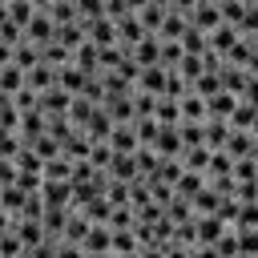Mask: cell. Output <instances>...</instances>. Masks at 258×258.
<instances>
[{"mask_svg": "<svg viewBox=\"0 0 258 258\" xmlns=\"http://www.w3.org/2000/svg\"><path fill=\"white\" fill-rule=\"evenodd\" d=\"M40 206L44 210H69L73 206V181H44L40 177Z\"/></svg>", "mask_w": 258, "mask_h": 258, "instance_id": "cell-1", "label": "cell"}, {"mask_svg": "<svg viewBox=\"0 0 258 258\" xmlns=\"http://www.w3.org/2000/svg\"><path fill=\"white\" fill-rule=\"evenodd\" d=\"M85 40L97 44V48L117 44V24H113L109 16H93V20H85Z\"/></svg>", "mask_w": 258, "mask_h": 258, "instance_id": "cell-2", "label": "cell"}, {"mask_svg": "<svg viewBox=\"0 0 258 258\" xmlns=\"http://www.w3.org/2000/svg\"><path fill=\"white\" fill-rule=\"evenodd\" d=\"M222 153L226 157H246V153H258V141L250 129H230L226 141H222Z\"/></svg>", "mask_w": 258, "mask_h": 258, "instance_id": "cell-3", "label": "cell"}, {"mask_svg": "<svg viewBox=\"0 0 258 258\" xmlns=\"http://www.w3.org/2000/svg\"><path fill=\"white\" fill-rule=\"evenodd\" d=\"M113 24H117V44H121L125 52H129V48H133V44H137L141 36H149V32L141 28V20H137L133 12H125V16H117Z\"/></svg>", "mask_w": 258, "mask_h": 258, "instance_id": "cell-4", "label": "cell"}, {"mask_svg": "<svg viewBox=\"0 0 258 258\" xmlns=\"http://www.w3.org/2000/svg\"><path fill=\"white\" fill-rule=\"evenodd\" d=\"M69 97H73V93H64L60 85H48L44 93H36V109H40L44 117H56V113L69 109Z\"/></svg>", "mask_w": 258, "mask_h": 258, "instance_id": "cell-5", "label": "cell"}, {"mask_svg": "<svg viewBox=\"0 0 258 258\" xmlns=\"http://www.w3.org/2000/svg\"><path fill=\"white\" fill-rule=\"evenodd\" d=\"M161 85H165V69H161V64H141L137 77H133V89L153 93V97H161Z\"/></svg>", "mask_w": 258, "mask_h": 258, "instance_id": "cell-6", "label": "cell"}, {"mask_svg": "<svg viewBox=\"0 0 258 258\" xmlns=\"http://www.w3.org/2000/svg\"><path fill=\"white\" fill-rule=\"evenodd\" d=\"M105 145H109L113 153H133V149H137L133 121H121V125H113V129H109V137H105Z\"/></svg>", "mask_w": 258, "mask_h": 258, "instance_id": "cell-7", "label": "cell"}, {"mask_svg": "<svg viewBox=\"0 0 258 258\" xmlns=\"http://www.w3.org/2000/svg\"><path fill=\"white\" fill-rule=\"evenodd\" d=\"M157 157H181V141H177V125H157V137L149 145Z\"/></svg>", "mask_w": 258, "mask_h": 258, "instance_id": "cell-8", "label": "cell"}, {"mask_svg": "<svg viewBox=\"0 0 258 258\" xmlns=\"http://www.w3.org/2000/svg\"><path fill=\"white\" fill-rule=\"evenodd\" d=\"M81 250H85V254H113V250H109V226H105V222H89V230H85V238H81Z\"/></svg>", "mask_w": 258, "mask_h": 258, "instance_id": "cell-9", "label": "cell"}, {"mask_svg": "<svg viewBox=\"0 0 258 258\" xmlns=\"http://www.w3.org/2000/svg\"><path fill=\"white\" fill-rule=\"evenodd\" d=\"M52 28H56V24L48 20V12H32V16H28V24H24L20 32H24V40L44 44V40H52Z\"/></svg>", "mask_w": 258, "mask_h": 258, "instance_id": "cell-10", "label": "cell"}, {"mask_svg": "<svg viewBox=\"0 0 258 258\" xmlns=\"http://www.w3.org/2000/svg\"><path fill=\"white\" fill-rule=\"evenodd\" d=\"M234 40H238V32H234L230 24H218V28H210V32H206V52L226 56V52L234 48Z\"/></svg>", "mask_w": 258, "mask_h": 258, "instance_id": "cell-11", "label": "cell"}, {"mask_svg": "<svg viewBox=\"0 0 258 258\" xmlns=\"http://www.w3.org/2000/svg\"><path fill=\"white\" fill-rule=\"evenodd\" d=\"M40 133H44V113H40V109H28V113H20V121H16V137H20V145L36 141Z\"/></svg>", "mask_w": 258, "mask_h": 258, "instance_id": "cell-12", "label": "cell"}, {"mask_svg": "<svg viewBox=\"0 0 258 258\" xmlns=\"http://www.w3.org/2000/svg\"><path fill=\"white\" fill-rule=\"evenodd\" d=\"M202 101H206V117H218V121H226V117L234 113V105H238V97L226 93V89H218V93H210V97H202Z\"/></svg>", "mask_w": 258, "mask_h": 258, "instance_id": "cell-13", "label": "cell"}, {"mask_svg": "<svg viewBox=\"0 0 258 258\" xmlns=\"http://www.w3.org/2000/svg\"><path fill=\"white\" fill-rule=\"evenodd\" d=\"M105 177H113V181H133V177H137V161H133V153H113L109 165H105Z\"/></svg>", "mask_w": 258, "mask_h": 258, "instance_id": "cell-14", "label": "cell"}, {"mask_svg": "<svg viewBox=\"0 0 258 258\" xmlns=\"http://www.w3.org/2000/svg\"><path fill=\"white\" fill-rule=\"evenodd\" d=\"M24 85H28L32 93H44L48 85H56V69H52V64H44V60H36V64L24 73Z\"/></svg>", "mask_w": 258, "mask_h": 258, "instance_id": "cell-15", "label": "cell"}, {"mask_svg": "<svg viewBox=\"0 0 258 258\" xmlns=\"http://www.w3.org/2000/svg\"><path fill=\"white\" fill-rule=\"evenodd\" d=\"M177 117H181V121H206V101H202L194 89H185V93L177 97Z\"/></svg>", "mask_w": 258, "mask_h": 258, "instance_id": "cell-16", "label": "cell"}, {"mask_svg": "<svg viewBox=\"0 0 258 258\" xmlns=\"http://www.w3.org/2000/svg\"><path fill=\"white\" fill-rule=\"evenodd\" d=\"M226 125H230V129H250V133H258V129H254V125H258L254 101H242V97H238V105H234V113L226 117Z\"/></svg>", "mask_w": 258, "mask_h": 258, "instance_id": "cell-17", "label": "cell"}, {"mask_svg": "<svg viewBox=\"0 0 258 258\" xmlns=\"http://www.w3.org/2000/svg\"><path fill=\"white\" fill-rule=\"evenodd\" d=\"M109 129H113V121H109V113H105L101 105H97V109L89 113V121L81 125V133H85L89 141H105V137H109Z\"/></svg>", "mask_w": 258, "mask_h": 258, "instance_id": "cell-18", "label": "cell"}, {"mask_svg": "<svg viewBox=\"0 0 258 258\" xmlns=\"http://www.w3.org/2000/svg\"><path fill=\"white\" fill-rule=\"evenodd\" d=\"M12 234L20 238V246H24V250H32V246H40V242H44L40 218H16V230H12Z\"/></svg>", "mask_w": 258, "mask_h": 258, "instance_id": "cell-19", "label": "cell"}, {"mask_svg": "<svg viewBox=\"0 0 258 258\" xmlns=\"http://www.w3.org/2000/svg\"><path fill=\"white\" fill-rule=\"evenodd\" d=\"M52 40H56V44H64V48L73 52V48L85 40V20H69V24H56V28H52Z\"/></svg>", "mask_w": 258, "mask_h": 258, "instance_id": "cell-20", "label": "cell"}, {"mask_svg": "<svg viewBox=\"0 0 258 258\" xmlns=\"http://www.w3.org/2000/svg\"><path fill=\"white\" fill-rule=\"evenodd\" d=\"M181 28H185V16H181V12H173V8H165V12H161V24H157V32H153V36H157V40H177V36H181Z\"/></svg>", "mask_w": 258, "mask_h": 258, "instance_id": "cell-21", "label": "cell"}, {"mask_svg": "<svg viewBox=\"0 0 258 258\" xmlns=\"http://www.w3.org/2000/svg\"><path fill=\"white\" fill-rule=\"evenodd\" d=\"M202 185H206V177H202L198 169H181V173H177V181H173L169 189H173L177 198H185V202H189V198H194V194H198Z\"/></svg>", "mask_w": 258, "mask_h": 258, "instance_id": "cell-22", "label": "cell"}, {"mask_svg": "<svg viewBox=\"0 0 258 258\" xmlns=\"http://www.w3.org/2000/svg\"><path fill=\"white\" fill-rule=\"evenodd\" d=\"M254 173H258V153L230 157V181H254Z\"/></svg>", "mask_w": 258, "mask_h": 258, "instance_id": "cell-23", "label": "cell"}, {"mask_svg": "<svg viewBox=\"0 0 258 258\" xmlns=\"http://www.w3.org/2000/svg\"><path fill=\"white\" fill-rule=\"evenodd\" d=\"M177 44H181V52H189V56H202V52H206V32H198V28L185 20V28H181Z\"/></svg>", "mask_w": 258, "mask_h": 258, "instance_id": "cell-24", "label": "cell"}, {"mask_svg": "<svg viewBox=\"0 0 258 258\" xmlns=\"http://www.w3.org/2000/svg\"><path fill=\"white\" fill-rule=\"evenodd\" d=\"M173 73H177V77H181L185 85H194V81H198V77L206 73V64H202V56H189V52H181V60L173 64Z\"/></svg>", "mask_w": 258, "mask_h": 258, "instance_id": "cell-25", "label": "cell"}, {"mask_svg": "<svg viewBox=\"0 0 258 258\" xmlns=\"http://www.w3.org/2000/svg\"><path fill=\"white\" fill-rule=\"evenodd\" d=\"M153 121L157 125H177L181 117H177V101L173 97H157L153 101Z\"/></svg>", "mask_w": 258, "mask_h": 258, "instance_id": "cell-26", "label": "cell"}, {"mask_svg": "<svg viewBox=\"0 0 258 258\" xmlns=\"http://www.w3.org/2000/svg\"><path fill=\"white\" fill-rule=\"evenodd\" d=\"M0 89L12 97V93H20L24 89V69H16V64H0Z\"/></svg>", "mask_w": 258, "mask_h": 258, "instance_id": "cell-27", "label": "cell"}, {"mask_svg": "<svg viewBox=\"0 0 258 258\" xmlns=\"http://www.w3.org/2000/svg\"><path fill=\"white\" fill-rule=\"evenodd\" d=\"M177 141H181V149L202 145V121H177Z\"/></svg>", "mask_w": 258, "mask_h": 258, "instance_id": "cell-28", "label": "cell"}, {"mask_svg": "<svg viewBox=\"0 0 258 258\" xmlns=\"http://www.w3.org/2000/svg\"><path fill=\"white\" fill-rule=\"evenodd\" d=\"M4 8H8V20H12V24H20V28H24V24H28V16L36 12L28 0H4Z\"/></svg>", "mask_w": 258, "mask_h": 258, "instance_id": "cell-29", "label": "cell"}, {"mask_svg": "<svg viewBox=\"0 0 258 258\" xmlns=\"http://www.w3.org/2000/svg\"><path fill=\"white\" fill-rule=\"evenodd\" d=\"M28 149H32V153H36L40 161H48V157H56V153H60V145H56V141H52L48 133H40L36 141H28Z\"/></svg>", "mask_w": 258, "mask_h": 258, "instance_id": "cell-30", "label": "cell"}, {"mask_svg": "<svg viewBox=\"0 0 258 258\" xmlns=\"http://www.w3.org/2000/svg\"><path fill=\"white\" fill-rule=\"evenodd\" d=\"M24 246H20V238L16 234H0V258H16Z\"/></svg>", "mask_w": 258, "mask_h": 258, "instance_id": "cell-31", "label": "cell"}, {"mask_svg": "<svg viewBox=\"0 0 258 258\" xmlns=\"http://www.w3.org/2000/svg\"><path fill=\"white\" fill-rule=\"evenodd\" d=\"M189 258H218V250L214 246H194V250H185Z\"/></svg>", "mask_w": 258, "mask_h": 258, "instance_id": "cell-32", "label": "cell"}, {"mask_svg": "<svg viewBox=\"0 0 258 258\" xmlns=\"http://www.w3.org/2000/svg\"><path fill=\"white\" fill-rule=\"evenodd\" d=\"M8 60H12V44H8V40H0V64H8Z\"/></svg>", "mask_w": 258, "mask_h": 258, "instance_id": "cell-33", "label": "cell"}, {"mask_svg": "<svg viewBox=\"0 0 258 258\" xmlns=\"http://www.w3.org/2000/svg\"><path fill=\"white\" fill-rule=\"evenodd\" d=\"M28 4H32V8H36V12H44V8H48V4H52V0H28Z\"/></svg>", "mask_w": 258, "mask_h": 258, "instance_id": "cell-34", "label": "cell"}, {"mask_svg": "<svg viewBox=\"0 0 258 258\" xmlns=\"http://www.w3.org/2000/svg\"><path fill=\"white\" fill-rule=\"evenodd\" d=\"M8 105H12V97H8L4 89H0V109H8Z\"/></svg>", "mask_w": 258, "mask_h": 258, "instance_id": "cell-35", "label": "cell"}, {"mask_svg": "<svg viewBox=\"0 0 258 258\" xmlns=\"http://www.w3.org/2000/svg\"><path fill=\"white\" fill-rule=\"evenodd\" d=\"M238 4H246V8H258V0H238Z\"/></svg>", "mask_w": 258, "mask_h": 258, "instance_id": "cell-36", "label": "cell"}]
</instances>
